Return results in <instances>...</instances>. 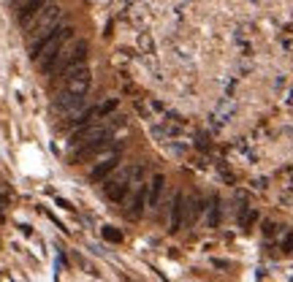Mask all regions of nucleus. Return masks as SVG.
<instances>
[{"instance_id":"nucleus-1","label":"nucleus","mask_w":293,"mask_h":282,"mask_svg":"<svg viewBox=\"0 0 293 282\" xmlns=\"http://www.w3.org/2000/svg\"><path fill=\"white\" fill-rule=\"evenodd\" d=\"M63 22H65L63 8L54 6V3H49V6L33 19V24H30V27L24 30V33H27V41H35V38H41V35L52 33V30L57 27V24H63Z\"/></svg>"},{"instance_id":"nucleus-2","label":"nucleus","mask_w":293,"mask_h":282,"mask_svg":"<svg viewBox=\"0 0 293 282\" xmlns=\"http://www.w3.org/2000/svg\"><path fill=\"white\" fill-rule=\"evenodd\" d=\"M49 6V0H22L17 6V22L22 24V30H27L33 24V19Z\"/></svg>"},{"instance_id":"nucleus-3","label":"nucleus","mask_w":293,"mask_h":282,"mask_svg":"<svg viewBox=\"0 0 293 282\" xmlns=\"http://www.w3.org/2000/svg\"><path fill=\"white\" fill-rule=\"evenodd\" d=\"M280 247L285 250V253H293V231H288V234H282L280 239Z\"/></svg>"}]
</instances>
